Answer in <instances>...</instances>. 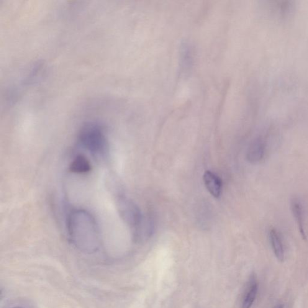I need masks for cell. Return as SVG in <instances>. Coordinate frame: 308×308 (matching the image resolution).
Returning <instances> with one entry per match:
<instances>
[{
	"mask_svg": "<svg viewBox=\"0 0 308 308\" xmlns=\"http://www.w3.org/2000/svg\"><path fill=\"white\" fill-rule=\"evenodd\" d=\"M67 229L69 238L77 247L86 250L97 249L100 230L95 217L85 210H74L69 214Z\"/></svg>",
	"mask_w": 308,
	"mask_h": 308,
	"instance_id": "1",
	"label": "cell"
},
{
	"mask_svg": "<svg viewBox=\"0 0 308 308\" xmlns=\"http://www.w3.org/2000/svg\"><path fill=\"white\" fill-rule=\"evenodd\" d=\"M79 142L84 148L97 158H103L108 152V142L104 130L96 123H88L82 127Z\"/></svg>",
	"mask_w": 308,
	"mask_h": 308,
	"instance_id": "2",
	"label": "cell"
},
{
	"mask_svg": "<svg viewBox=\"0 0 308 308\" xmlns=\"http://www.w3.org/2000/svg\"><path fill=\"white\" fill-rule=\"evenodd\" d=\"M116 204L120 217L126 224L134 231L143 219L142 215L137 205L132 200L125 196L118 197Z\"/></svg>",
	"mask_w": 308,
	"mask_h": 308,
	"instance_id": "3",
	"label": "cell"
},
{
	"mask_svg": "<svg viewBox=\"0 0 308 308\" xmlns=\"http://www.w3.org/2000/svg\"><path fill=\"white\" fill-rule=\"evenodd\" d=\"M205 186L213 196L219 197L222 191V181L216 174L207 171L204 175Z\"/></svg>",
	"mask_w": 308,
	"mask_h": 308,
	"instance_id": "4",
	"label": "cell"
},
{
	"mask_svg": "<svg viewBox=\"0 0 308 308\" xmlns=\"http://www.w3.org/2000/svg\"><path fill=\"white\" fill-rule=\"evenodd\" d=\"M153 222L150 218H143L142 222L133 231L135 239L139 241L150 238L153 232Z\"/></svg>",
	"mask_w": 308,
	"mask_h": 308,
	"instance_id": "5",
	"label": "cell"
},
{
	"mask_svg": "<svg viewBox=\"0 0 308 308\" xmlns=\"http://www.w3.org/2000/svg\"><path fill=\"white\" fill-rule=\"evenodd\" d=\"M291 210L295 220H296L299 232L304 239H306L307 236L305 230L304 209L301 202L298 199L294 198L291 201Z\"/></svg>",
	"mask_w": 308,
	"mask_h": 308,
	"instance_id": "6",
	"label": "cell"
},
{
	"mask_svg": "<svg viewBox=\"0 0 308 308\" xmlns=\"http://www.w3.org/2000/svg\"><path fill=\"white\" fill-rule=\"evenodd\" d=\"M265 145L262 140H256L250 146L248 152V160L250 163L256 164L263 160L265 154Z\"/></svg>",
	"mask_w": 308,
	"mask_h": 308,
	"instance_id": "7",
	"label": "cell"
},
{
	"mask_svg": "<svg viewBox=\"0 0 308 308\" xmlns=\"http://www.w3.org/2000/svg\"><path fill=\"white\" fill-rule=\"evenodd\" d=\"M270 240L274 254L279 261H283L285 258V253L283 244L281 236L276 230L273 229L270 232Z\"/></svg>",
	"mask_w": 308,
	"mask_h": 308,
	"instance_id": "8",
	"label": "cell"
},
{
	"mask_svg": "<svg viewBox=\"0 0 308 308\" xmlns=\"http://www.w3.org/2000/svg\"><path fill=\"white\" fill-rule=\"evenodd\" d=\"M91 170L89 161L85 156L78 155L74 158L70 164V171L76 173H86Z\"/></svg>",
	"mask_w": 308,
	"mask_h": 308,
	"instance_id": "9",
	"label": "cell"
},
{
	"mask_svg": "<svg viewBox=\"0 0 308 308\" xmlns=\"http://www.w3.org/2000/svg\"><path fill=\"white\" fill-rule=\"evenodd\" d=\"M258 289V286L256 282L251 281L250 288H249L245 298H244L241 308H250L252 306L256 295H257Z\"/></svg>",
	"mask_w": 308,
	"mask_h": 308,
	"instance_id": "10",
	"label": "cell"
},
{
	"mask_svg": "<svg viewBox=\"0 0 308 308\" xmlns=\"http://www.w3.org/2000/svg\"><path fill=\"white\" fill-rule=\"evenodd\" d=\"M275 308H284L283 305H279L278 306H277Z\"/></svg>",
	"mask_w": 308,
	"mask_h": 308,
	"instance_id": "11",
	"label": "cell"
},
{
	"mask_svg": "<svg viewBox=\"0 0 308 308\" xmlns=\"http://www.w3.org/2000/svg\"></svg>",
	"mask_w": 308,
	"mask_h": 308,
	"instance_id": "12",
	"label": "cell"
}]
</instances>
